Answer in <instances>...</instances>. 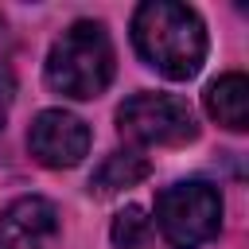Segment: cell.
<instances>
[{
  "mask_svg": "<svg viewBox=\"0 0 249 249\" xmlns=\"http://www.w3.org/2000/svg\"><path fill=\"white\" fill-rule=\"evenodd\" d=\"M12 101H16V82H12V74H4V70H0V132H4V124H8Z\"/></svg>",
  "mask_w": 249,
  "mask_h": 249,
  "instance_id": "10",
  "label": "cell"
},
{
  "mask_svg": "<svg viewBox=\"0 0 249 249\" xmlns=\"http://www.w3.org/2000/svg\"><path fill=\"white\" fill-rule=\"evenodd\" d=\"M27 148L43 167H74L89 152V128L82 117H74L66 109H43L31 121Z\"/></svg>",
  "mask_w": 249,
  "mask_h": 249,
  "instance_id": "5",
  "label": "cell"
},
{
  "mask_svg": "<svg viewBox=\"0 0 249 249\" xmlns=\"http://www.w3.org/2000/svg\"><path fill=\"white\" fill-rule=\"evenodd\" d=\"M206 113L226 124L230 132H245L249 128V78L245 74H222L206 86L202 93Z\"/></svg>",
  "mask_w": 249,
  "mask_h": 249,
  "instance_id": "7",
  "label": "cell"
},
{
  "mask_svg": "<svg viewBox=\"0 0 249 249\" xmlns=\"http://www.w3.org/2000/svg\"><path fill=\"white\" fill-rule=\"evenodd\" d=\"M58 210L39 195H23L0 214V249H58Z\"/></svg>",
  "mask_w": 249,
  "mask_h": 249,
  "instance_id": "6",
  "label": "cell"
},
{
  "mask_svg": "<svg viewBox=\"0 0 249 249\" xmlns=\"http://www.w3.org/2000/svg\"><path fill=\"white\" fill-rule=\"evenodd\" d=\"M156 222L171 249H198L222 226V195L202 183H171L156 195Z\"/></svg>",
  "mask_w": 249,
  "mask_h": 249,
  "instance_id": "3",
  "label": "cell"
},
{
  "mask_svg": "<svg viewBox=\"0 0 249 249\" xmlns=\"http://www.w3.org/2000/svg\"><path fill=\"white\" fill-rule=\"evenodd\" d=\"M117 128L132 144H187L198 136L195 109L175 93H136L117 109Z\"/></svg>",
  "mask_w": 249,
  "mask_h": 249,
  "instance_id": "4",
  "label": "cell"
},
{
  "mask_svg": "<svg viewBox=\"0 0 249 249\" xmlns=\"http://www.w3.org/2000/svg\"><path fill=\"white\" fill-rule=\"evenodd\" d=\"M113 249H156L152 222L140 206H124L113 218Z\"/></svg>",
  "mask_w": 249,
  "mask_h": 249,
  "instance_id": "9",
  "label": "cell"
},
{
  "mask_svg": "<svg viewBox=\"0 0 249 249\" xmlns=\"http://www.w3.org/2000/svg\"><path fill=\"white\" fill-rule=\"evenodd\" d=\"M132 43L140 58L171 82L198 74L206 58V27L195 8L175 0H148L132 16Z\"/></svg>",
  "mask_w": 249,
  "mask_h": 249,
  "instance_id": "1",
  "label": "cell"
},
{
  "mask_svg": "<svg viewBox=\"0 0 249 249\" xmlns=\"http://www.w3.org/2000/svg\"><path fill=\"white\" fill-rule=\"evenodd\" d=\"M144 175H148V160H144L140 152L124 148V152H113V156H105V160H101V167L93 171L89 187H93L97 195H113V191L136 187Z\"/></svg>",
  "mask_w": 249,
  "mask_h": 249,
  "instance_id": "8",
  "label": "cell"
},
{
  "mask_svg": "<svg viewBox=\"0 0 249 249\" xmlns=\"http://www.w3.org/2000/svg\"><path fill=\"white\" fill-rule=\"evenodd\" d=\"M113 82V43L97 19L70 23L47 51V86L62 97L89 101Z\"/></svg>",
  "mask_w": 249,
  "mask_h": 249,
  "instance_id": "2",
  "label": "cell"
}]
</instances>
